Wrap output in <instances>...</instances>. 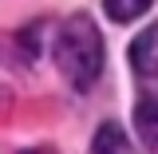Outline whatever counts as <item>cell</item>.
I'll return each instance as SVG.
<instances>
[{
	"label": "cell",
	"instance_id": "6da1fadb",
	"mask_svg": "<svg viewBox=\"0 0 158 154\" xmlns=\"http://www.w3.org/2000/svg\"><path fill=\"white\" fill-rule=\"evenodd\" d=\"M56 67L63 71V79L79 87V91H91L95 79L103 75V36H99L95 20L91 16H71L63 28L56 32Z\"/></svg>",
	"mask_w": 158,
	"mask_h": 154
},
{
	"label": "cell",
	"instance_id": "7a4b0ae2",
	"mask_svg": "<svg viewBox=\"0 0 158 154\" xmlns=\"http://www.w3.org/2000/svg\"><path fill=\"white\" fill-rule=\"evenodd\" d=\"M131 67L138 75H158V24L142 28L131 44Z\"/></svg>",
	"mask_w": 158,
	"mask_h": 154
},
{
	"label": "cell",
	"instance_id": "3957f363",
	"mask_svg": "<svg viewBox=\"0 0 158 154\" xmlns=\"http://www.w3.org/2000/svg\"><path fill=\"white\" fill-rule=\"evenodd\" d=\"M135 127H138V138L150 154H158V99H138L135 107Z\"/></svg>",
	"mask_w": 158,
	"mask_h": 154
},
{
	"label": "cell",
	"instance_id": "277c9868",
	"mask_svg": "<svg viewBox=\"0 0 158 154\" xmlns=\"http://www.w3.org/2000/svg\"><path fill=\"white\" fill-rule=\"evenodd\" d=\"M91 154H138V150H135V142L127 138V131H123L118 123H103L95 131Z\"/></svg>",
	"mask_w": 158,
	"mask_h": 154
},
{
	"label": "cell",
	"instance_id": "5b68a950",
	"mask_svg": "<svg viewBox=\"0 0 158 154\" xmlns=\"http://www.w3.org/2000/svg\"><path fill=\"white\" fill-rule=\"evenodd\" d=\"M150 4H154V0H107V16L115 20V24H131V20H138Z\"/></svg>",
	"mask_w": 158,
	"mask_h": 154
},
{
	"label": "cell",
	"instance_id": "8992f818",
	"mask_svg": "<svg viewBox=\"0 0 158 154\" xmlns=\"http://www.w3.org/2000/svg\"><path fill=\"white\" fill-rule=\"evenodd\" d=\"M24 154H52L48 146H36V150H24Z\"/></svg>",
	"mask_w": 158,
	"mask_h": 154
}]
</instances>
